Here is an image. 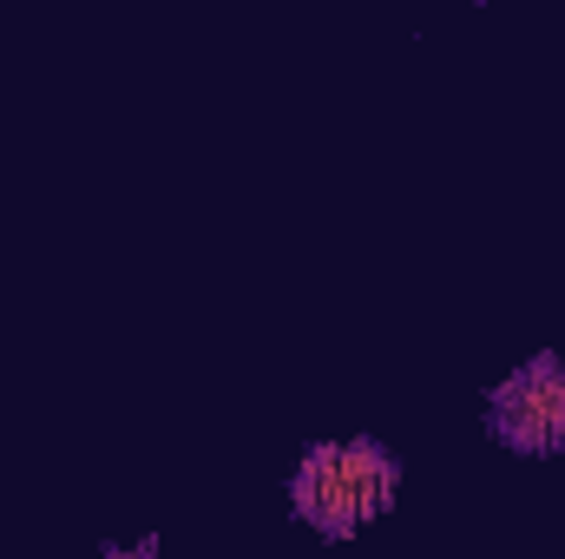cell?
I'll list each match as a JSON object with an SVG mask.
<instances>
[{"label":"cell","mask_w":565,"mask_h":559,"mask_svg":"<svg viewBox=\"0 0 565 559\" xmlns=\"http://www.w3.org/2000/svg\"><path fill=\"white\" fill-rule=\"evenodd\" d=\"M395 487H402V467H395L388 447H375V441H322V447L302 454V467L289 481V507L316 534L342 540V534L369 527L375 514H388Z\"/></svg>","instance_id":"6da1fadb"},{"label":"cell","mask_w":565,"mask_h":559,"mask_svg":"<svg viewBox=\"0 0 565 559\" xmlns=\"http://www.w3.org/2000/svg\"><path fill=\"white\" fill-rule=\"evenodd\" d=\"M493 434L520 454H559L565 447V362L540 356L526 369H513L493 389Z\"/></svg>","instance_id":"7a4b0ae2"},{"label":"cell","mask_w":565,"mask_h":559,"mask_svg":"<svg viewBox=\"0 0 565 559\" xmlns=\"http://www.w3.org/2000/svg\"><path fill=\"white\" fill-rule=\"evenodd\" d=\"M106 559H158L151 547H119V553H106Z\"/></svg>","instance_id":"3957f363"}]
</instances>
